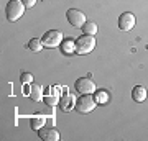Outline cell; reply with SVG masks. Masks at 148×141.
<instances>
[{
    "instance_id": "obj_16",
    "label": "cell",
    "mask_w": 148,
    "mask_h": 141,
    "mask_svg": "<svg viewBox=\"0 0 148 141\" xmlns=\"http://www.w3.org/2000/svg\"><path fill=\"white\" fill-rule=\"evenodd\" d=\"M43 126H45V118L43 116H33L32 118V128L35 131H38V130H41Z\"/></svg>"
},
{
    "instance_id": "obj_8",
    "label": "cell",
    "mask_w": 148,
    "mask_h": 141,
    "mask_svg": "<svg viewBox=\"0 0 148 141\" xmlns=\"http://www.w3.org/2000/svg\"><path fill=\"white\" fill-rule=\"evenodd\" d=\"M38 136H40V140L43 141H58L59 140V131L56 128H45L43 126L41 130H38Z\"/></svg>"
},
{
    "instance_id": "obj_4",
    "label": "cell",
    "mask_w": 148,
    "mask_h": 141,
    "mask_svg": "<svg viewBox=\"0 0 148 141\" xmlns=\"http://www.w3.org/2000/svg\"><path fill=\"white\" fill-rule=\"evenodd\" d=\"M63 40H64L63 33L59 31V30H49V31H46L41 38L43 46L45 48H56L63 43Z\"/></svg>"
},
{
    "instance_id": "obj_12",
    "label": "cell",
    "mask_w": 148,
    "mask_h": 141,
    "mask_svg": "<svg viewBox=\"0 0 148 141\" xmlns=\"http://www.w3.org/2000/svg\"><path fill=\"white\" fill-rule=\"evenodd\" d=\"M61 49H63L64 54H71V52H74L76 51V41H73L71 38L63 40V43H61Z\"/></svg>"
},
{
    "instance_id": "obj_6",
    "label": "cell",
    "mask_w": 148,
    "mask_h": 141,
    "mask_svg": "<svg viewBox=\"0 0 148 141\" xmlns=\"http://www.w3.org/2000/svg\"><path fill=\"white\" fill-rule=\"evenodd\" d=\"M74 89H76V92H79L81 95L82 94H94L95 84L92 82L89 77H81L74 82Z\"/></svg>"
},
{
    "instance_id": "obj_15",
    "label": "cell",
    "mask_w": 148,
    "mask_h": 141,
    "mask_svg": "<svg viewBox=\"0 0 148 141\" xmlns=\"http://www.w3.org/2000/svg\"><path fill=\"white\" fill-rule=\"evenodd\" d=\"M94 99H95L97 104L104 105L107 100H109V94H107L106 90H97V92H94Z\"/></svg>"
},
{
    "instance_id": "obj_9",
    "label": "cell",
    "mask_w": 148,
    "mask_h": 141,
    "mask_svg": "<svg viewBox=\"0 0 148 141\" xmlns=\"http://www.w3.org/2000/svg\"><path fill=\"white\" fill-rule=\"evenodd\" d=\"M74 105H76V99H74L73 94H66L63 99L59 100V107H61L63 112H69V110H73Z\"/></svg>"
},
{
    "instance_id": "obj_5",
    "label": "cell",
    "mask_w": 148,
    "mask_h": 141,
    "mask_svg": "<svg viewBox=\"0 0 148 141\" xmlns=\"http://www.w3.org/2000/svg\"><path fill=\"white\" fill-rule=\"evenodd\" d=\"M66 18H68V21L74 26V28H82L84 23L87 21L86 20V15L81 10H77V8H69V10L66 12Z\"/></svg>"
},
{
    "instance_id": "obj_11",
    "label": "cell",
    "mask_w": 148,
    "mask_h": 141,
    "mask_svg": "<svg viewBox=\"0 0 148 141\" xmlns=\"http://www.w3.org/2000/svg\"><path fill=\"white\" fill-rule=\"evenodd\" d=\"M43 90L41 87L38 85V84H32L30 85V99L33 100V102H40V100H43Z\"/></svg>"
},
{
    "instance_id": "obj_13",
    "label": "cell",
    "mask_w": 148,
    "mask_h": 141,
    "mask_svg": "<svg viewBox=\"0 0 148 141\" xmlns=\"http://www.w3.org/2000/svg\"><path fill=\"white\" fill-rule=\"evenodd\" d=\"M28 48H30V51H33V52H40V51L43 49L41 38H33V40H30V43H28Z\"/></svg>"
},
{
    "instance_id": "obj_2",
    "label": "cell",
    "mask_w": 148,
    "mask_h": 141,
    "mask_svg": "<svg viewBox=\"0 0 148 141\" xmlns=\"http://www.w3.org/2000/svg\"><path fill=\"white\" fill-rule=\"evenodd\" d=\"M95 105H97V102H95V99L92 97V95L90 94H82L79 100H76L74 108H76L77 113L86 115V113H90V112L95 108Z\"/></svg>"
},
{
    "instance_id": "obj_1",
    "label": "cell",
    "mask_w": 148,
    "mask_h": 141,
    "mask_svg": "<svg viewBox=\"0 0 148 141\" xmlns=\"http://www.w3.org/2000/svg\"><path fill=\"white\" fill-rule=\"evenodd\" d=\"M27 7L23 5L21 0H10L5 7V15L8 21H16L18 18H21V15L25 13Z\"/></svg>"
},
{
    "instance_id": "obj_19",
    "label": "cell",
    "mask_w": 148,
    "mask_h": 141,
    "mask_svg": "<svg viewBox=\"0 0 148 141\" xmlns=\"http://www.w3.org/2000/svg\"><path fill=\"white\" fill-rule=\"evenodd\" d=\"M23 2V5L27 7V8H32V7H35V3H36V0H21Z\"/></svg>"
},
{
    "instance_id": "obj_7",
    "label": "cell",
    "mask_w": 148,
    "mask_h": 141,
    "mask_svg": "<svg viewBox=\"0 0 148 141\" xmlns=\"http://www.w3.org/2000/svg\"><path fill=\"white\" fill-rule=\"evenodd\" d=\"M135 23H137V20H135V15L132 12H125L119 16V28L122 31H130L135 26Z\"/></svg>"
},
{
    "instance_id": "obj_18",
    "label": "cell",
    "mask_w": 148,
    "mask_h": 141,
    "mask_svg": "<svg viewBox=\"0 0 148 141\" xmlns=\"http://www.w3.org/2000/svg\"><path fill=\"white\" fill-rule=\"evenodd\" d=\"M21 82H23V84H28V82H33V76H32V74H30V72H23V74H21Z\"/></svg>"
},
{
    "instance_id": "obj_14",
    "label": "cell",
    "mask_w": 148,
    "mask_h": 141,
    "mask_svg": "<svg viewBox=\"0 0 148 141\" xmlns=\"http://www.w3.org/2000/svg\"><path fill=\"white\" fill-rule=\"evenodd\" d=\"M82 31H84V35H92L94 36L95 33H97V25H95L94 21H86L84 26H82Z\"/></svg>"
},
{
    "instance_id": "obj_17",
    "label": "cell",
    "mask_w": 148,
    "mask_h": 141,
    "mask_svg": "<svg viewBox=\"0 0 148 141\" xmlns=\"http://www.w3.org/2000/svg\"><path fill=\"white\" fill-rule=\"evenodd\" d=\"M43 102H45L46 105H49V107H54L56 104H59L58 95H56V97H49V95H45V97H43Z\"/></svg>"
},
{
    "instance_id": "obj_10",
    "label": "cell",
    "mask_w": 148,
    "mask_h": 141,
    "mask_svg": "<svg viewBox=\"0 0 148 141\" xmlns=\"http://www.w3.org/2000/svg\"><path fill=\"white\" fill-rule=\"evenodd\" d=\"M132 99L135 102H145L147 100V89L142 85H135L132 89Z\"/></svg>"
},
{
    "instance_id": "obj_3",
    "label": "cell",
    "mask_w": 148,
    "mask_h": 141,
    "mask_svg": "<svg viewBox=\"0 0 148 141\" xmlns=\"http://www.w3.org/2000/svg\"><path fill=\"white\" fill-rule=\"evenodd\" d=\"M95 48V38L92 35H82L76 40V52L77 54H89Z\"/></svg>"
}]
</instances>
